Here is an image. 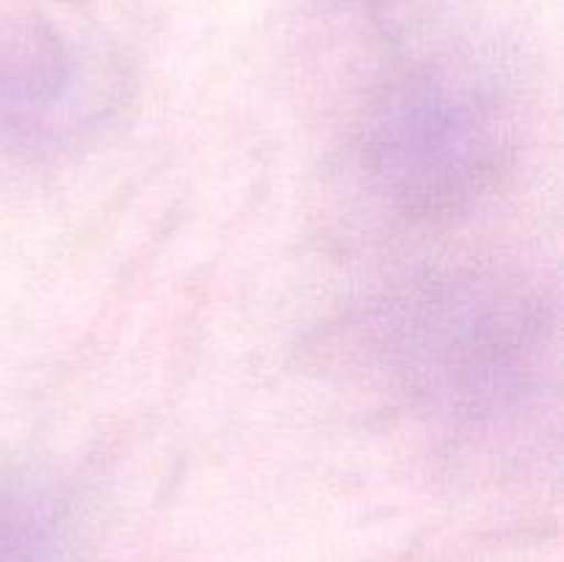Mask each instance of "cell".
<instances>
[{
    "label": "cell",
    "instance_id": "cell-1",
    "mask_svg": "<svg viewBox=\"0 0 564 562\" xmlns=\"http://www.w3.org/2000/svg\"><path fill=\"white\" fill-rule=\"evenodd\" d=\"M356 152L364 185L386 213L433 226L499 185L512 121L485 83L449 69L413 72L375 99Z\"/></svg>",
    "mask_w": 564,
    "mask_h": 562
},
{
    "label": "cell",
    "instance_id": "cell-2",
    "mask_svg": "<svg viewBox=\"0 0 564 562\" xmlns=\"http://www.w3.org/2000/svg\"><path fill=\"white\" fill-rule=\"evenodd\" d=\"M113 66L66 17L28 14L0 33V130L28 149H58L116 105Z\"/></svg>",
    "mask_w": 564,
    "mask_h": 562
},
{
    "label": "cell",
    "instance_id": "cell-3",
    "mask_svg": "<svg viewBox=\"0 0 564 562\" xmlns=\"http://www.w3.org/2000/svg\"><path fill=\"white\" fill-rule=\"evenodd\" d=\"M419 317L402 323L408 328L405 347L411 353L413 372L430 375L444 395H490L494 383H510V375L527 356V342L516 334L510 306L488 292H444L438 301H422Z\"/></svg>",
    "mask_w": 564,
    "mask_h": 562
},
{
    "label": "cell",
    "instance_id": "cell-4",
    "mask_svg": "<svg viewBox=\"0 0 564 562\" xmlns=\"http://www.w3.org/2000/svg\"><path fill=\"white\" fill-rule=\"evenodd\" d=\"M69 543V505L50 479L0 485V562H61Z\"/></svg>",
    "mask_w": 564,
    "mask_h": 562
},
{
    "label": "cell",
    "instance_id": "cell-5",
    "mask_svg": "<svg viewBox=\"0 0 564 562\" xmlns=\"http://www.w3.org/2000/svg\"><path fill=\"white\" fill-rule=\"evenodd\" d=\"M378 3H386V0H378Z\"/></svg>",
    "mask_w": 564,
    "mask_h": 562
}]
</instances>
